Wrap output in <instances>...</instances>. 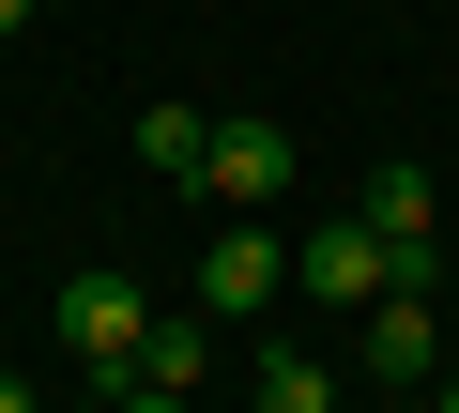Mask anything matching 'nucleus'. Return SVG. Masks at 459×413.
<instances>
[{"mask_svg": "<svg viewBox=\"0 0 459 413\" xmlns=\"http://www.w3.org/2000/svg\"><path fill=\"white\" fill-rule=\"evenodd\" d=\"M429 367H444L429 291H383V306H368V383H429Z\"/></svg>", "mask_w": 459, "mask_h": 413, "instance_id": "nucleus-6", "label": "nucleus"}, {"mask_svg": "<svg viewBox=\"0 0 459 413\" xmlns=\"http://www.w3.org/2000/svg\"><path fill=\"white\" fill-rule=\"evenodd\" d=\"M199 367H214V322H153V337H138V383L199 398Z\"/></svg>", "mask_w": 459, "mask_h": 413, "instance_id": "nucleus-9", "label": "nucleus"}, {"mask_svg": "<svg viewBox=\"0 0 459 413\" xmlns=\"http://www.w3.org/2000/svg\"><path fill=\"white\" fill-rule=\"evenodd\" d=\"M138 337H153V306H138L123 276H62V352H77L92 383H138Z\"/></svg>", "mask_w": 459, "mask_h": 413, "instance_id": "nucleus-1", "label": "nucleus"}, {"mask_svg": "<svg viewBox=\"0 0 459 413\" xmlns=\"http://www.w3.org/2000/svg\"><path fill=\"white\" fill-rule=\"evenodd\" d=\"M0 413H47V398H31V383H16V367H0Z\"/></svg>", "mask_w": 459, "mask_h": 413, "instance_id": "nucleus-11", "label": "nucleus"}, {"mask_svg": "<svg viewBox=\"0 0 459 413\" xmlns=\"http://www.w3.org/2000/svg\"><path fill=\"white\" fill-rule=\"evenodd\" d=\"M276 291H291V245L276 230H214L199 245V322H261Z\"/></svg>", "mask_w": 459, "mask_h": 413, "instance_id": "nucleus-3", "label": "nucleus"}, {"mask_svg": "<svg viewBox=\"0 0 459 413\" xmlns=\"http://www.w3.org/2000/svg\"><path fill=\"white\" fill-rule=\"evenodd\" d=\"M123 413H184V398H169V383H123Z\"/></svg>", "mask_w": 459, "mask_h": 413, "instance_id": "nucleus-10", "label": "nucleus"}, {"mask_svg": "<svg viewBox=\"0 0 459 413\" xmlns=\"http://www.w3.org/2000/svg\"><path fill=\"white\" fill-rule=\"evenodd\" d=\"M352 215L398 245V291H429V168H368V199H352Z\"/></svg>", "mask_w": 459, "mask_h": 413, "instance_id": "nucleus-5", "label": "nucleus"}, {"mask_svg": "<svg viewBox=\"0 0 459 413\" xmlns=\"http://www.w3.org/2000/svg\"><path fill=\"white\" fill-rule=\"evenodd\" d=\"M444 413H459V383H444Z\"/></svg>", "mask_w": 459, "mask_h": 413, "instance_id": "nucleus-13", "label": "nucleus"}, {"mask_svg": "<svg viewBox=\"0 0 459 413\" xmlns=\"http://www.w3.org/2000/svg\"><path fill=\"white\" fill-rule=\"evenodd\" d=\"M291 184V138L246 108V123H214V153H199V199H230V215H261V199Z\"/></svg>", "mask_w": 459, "mask_h": 413, "instance_id": "nucleus-4", "label": "nucleus"}, {"mask_svg": "<svg viewBox=\"0 0 459 413\" xmlns=\"http://www.w3.org/2000/svg\"><path fill=\"white\" fill-rule=\"evenodd\" d=\"M0 31H31V0H0Z\"/></svg>", "mask_w": 459, "mask_h": 413, "instance_id": "nucleus-12", "label": "nucleus"}, {"mask_svg": "<svg viewBox=\"0 0 459 413\" xmlns=\"http://www.w3.org/2000/svg\"><path fill=\"white\" fill-rule=\"evenodd\" d=\"M199 153H214V123H199V108H138V168L199 184Z\"/></svg>", "mask_w": 459, "mask_h": 413, "instance_id": "nucleus-8", "label": "nucleus"}, {"mask_svg": "<svg viewBox=\"0 0 459 413\" xmlns=\"http://www.w3.org/2000/svg\"><path fill=\"white\" fill-rule=\"evenodd\" d=\"M291 276H307L322 306H383V291H398V245H383L368 215H322V230L291 245Z\"/></svg>", "mask_w": 459, "mask_h": 413, "instance_id": "nucleus-2", "label": "nucleus"}, {"mask_svg": "<svg viewBox=\"0 0 459 413\" xmlns=\"http://www.w3.org/2000/svg\"><path fill=\"white\" fill-rule=\"evenodd\" d=\"M246 413H337V367H322V352H261Z\"/></svg>", "mask_w": 459, "mask_h": 413, "instance_id": "nucleus-7", "label": "nucleus"}]
</instances>
